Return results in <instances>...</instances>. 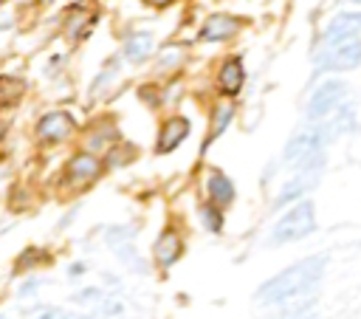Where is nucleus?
Segmentation results:
<instances>
[{
  "label": "nucleus",
  "instance_id": "14",
  "mask_svg": "<svg viewBox=\"0 0 361 319\" xmlns=\"http://www.w3.org/2000/svg\"><path fill=\"white\" fill-rule=\"evenodd\" d=\"M206 195H209V203L220 206V209H228L237 198V189H234V181L220 172V169H209L206 175Z\"/></svg>",
  "mask_w": 361,
  "mask_h": 319
},
{
  "label": "nucleus",
  "instance_id": "7",
  "mask_svg": "<svg viewBox=\"0 0 361 319\" xmlns=\"http://www.w3.org/2000/svg\"><path fill=\"white\" fill-rule=\"evenodd\" d=\"M243 85H245V65H243V56L237 54H228L220 59L217 65V73H214V88L223 99H237L243 93Z\"/></svg>",
  "mask_w": 361,
  "mask_h": 319
},
{
  "label": "nucleus",
  "instance_id": "8",
  "mask_svg": "<svg viewBox=\"0 0 361 319\" xmlns=\"http://www.w3.org/2000/svg\"><path fill=\"white\" fill-rule=\"evenodd\" d=\"M189 133H192V121H189L186 116H180V113L166 116V119L161 121V127H158V136H155V155H169V152H175V150L189 138Z\"/></svg>",
  "mask_w": 361,
  "mask_h": 319
},
{
  "label": "nucleus",
  "instance_id": "11",
  "mask_svg": "<svg viewBox=\"0 0 361 319\" xmlns=\"http://www.w3.org/2000/svg\"><path fill=\"white\" fill-rule=\"evenodd\" d=\"M180 254H183V237L175 229H164L152 243V257H155L158 268H164V271L172 268L180 260Z\"/></svg>",
  "mask_w": 361,
  "mask_h": 319
},
{
  "label": "nucleus",
  "instance_id": "24",
  "mask_svg": "<svg viewBox=\"0 0 361 319\" xmlns=\"http://www.w3.org/2000/svg\"><path fill=\"white\" fill-rule=\"evenodd\" d=\"M102 299H104V291H102V288H96V285L79 288V291L73 294V302H76V305H99Z\"/></svg>",
  "mask_w": 361,
  "mask_h": 319
},
{
  "label": "nucleus",
  "instance_id": "3",
  "mask_svg": "<svg viewBox=\"0 0 361 319\" xmlns=\"http://www.w3.org/2000/svg\"><path fill=\"white\" fill-rule=\"evenodd\" d=\"M358 65H361V37L322 45L313 54V76L344 73V71H355Z\"/></svg>",
  "mask_w": 361,
  "mask_h": 319
},
{
  "label": "nucleus",
  "instance_id": "18",
  "mask_svg": "<svg viewBox=\"0 0 361 319\" xmlns=\"http://www.w3.org/2000/svg\"><path fill=\"white\" fill-rule=\"evenodd\" d=\"M25 96V79L17 73H0V107H17Z\"/></svg>",
  "mask_w": 361,
  "mask_h": 319
},
{
  "label": "nucleus",
  "instance_id": "33",
  "mask_svg": "<svg viewBox=\"0 0 361 319\" xmlns=\"http://www.w3.org/2000/svg\"><path fill=\"white\" fill-rule=\"evenodd\" d=\"M350 3H353V6H361V0H350Z\"/></svg>",
  "mask_w": 361,
  "mask_h": 319
},
{
  "label": "nucleus",
  "instance_id": "25",
  "mask_svg": "<svg viewBox=\"0 0 361 319\" xmlns=\"http://www.w3.org/2000/svg\"><path fill=\"white\" fill-rule=\"evenodd\" d=\"M138 99H141L147 107H152V110H155L166 96H161V90H158L152 82H147V85H138Z\"/></svg>",
  "mask_w": 361,
  "mask_h": 319
},
{
  "label": "nucleus",
  "instance_id": "34",
  "mask_svg": "<svg viewBox=\"0 0 361 319\" xmlns=\"http://www.w3.org/2000/svg\"><path fill=\"white\" fill-rule=\"evenodd\" d=\"M296 319H316V316H296Z\"/></svg>",
  "mask_w": 361,
  "mask_h": 319
},
{
  "label": "nucleus",
  "instance_id": "31",
  "mask_svg": "<svg viewBox=\"0 0 361 319\" xmlns=\"http://www.w3.org/2000/svg\"><path fill=\"white\" fill-rule=\"evenodd\" d=\"M85 274V263H73L71 268H68V279H76V277H82Z\"/></svg>",
  "mask_w": 361,
  "mask_h": 319
},
{
  "label": "nucleus",
  "instance_id": "1",
  "mask_svg": "<svg viewBox=\"0 0 361 319\" xmlns=\"http://www.w3.org/2000/svg\"><path fill=\"white\" fill-rule=\"evenodd\" d=\"M327 268V257L324 254H310L305 260H296L293 265L282 268L279 274H274L271 279H265L257 288V302L265 308H279L288 305L293 299H305L307 294L316 291V285L322 282Z\"/></svg>",
  "mask_w": 361,
  "mask_h": 319
},
{
  "label": "nucleus",
  "instance_id": "10",
  "mask_svg": "<svg viewBox=\"0 0 361 319\" xmlns=\"http://www.w3.org/2000/svg\"><path fill=\"white\" fill-rule=\"evenodd\" d=\"M353 37H361V11H338L322 31L319 37V45H333V42H341V40H353Z\"/></svg>",
  "mask_w": 361,
  "mask_h": 319
},
{
  "label": "nucleus",
  "instance_id": "12",
  "mask_svg": "<svg viewBox=\"0 0 361 319\" xmlns=\"http://www.w3.org/2000/svg\"><path fill=\"white\" fill-rule=\"evenodd\" d=\"M155 51V37L152 31H130L124 40H121V59L130 62V65H141L152 56Z\"/></svg>",
  "mask_w": 361,
  "mask_h": 319
},
{
  "label": "nucleus",
  "instance_id": "30",
  "mask_svg": "<svg viewBox=\"0 0 361 319\" xmlns=\"http://www.w3.org/2000/svg\"><path fill=\"white\" fill-rule=\"evenodd\" d=\"M144 6H149V8H155V11H164V8H169L175 0H141Z\"/></svg>",
  "mask_w": 361,
  "mask_h": 319
},
{
  "label": "nucleus",
  "instance_id": "22",
  "mask_svg": "<svg viewBox=\"0 0 361 319\" xmlns=\"http://www.w3.org/2000/svg\"><path fill=\"white\" fill-rule=\"evenodd\" d=\"M133 237H135V229H133V226H107V229H104V243H107V246L133 243Z\"/></svg>",
  "mask_w": 361,
  "mask_h": 319
},
{
  "label": "nucleus",
  "instance_id": "4",
  "mask_svg": "<svg viewBox=\"0 0 361 319\" xmlns=\"http://www.w3.org/2000/svg\"><path fill=\"white\" fill-rule=\"evenodd\" d=\"M104 169H107V164H104L102 155H96L90 150H79V152H73L65 161L62 183L68 189H87V186H93L104 175Z\"/></svg>",
  "mask_w": 361,
  "mask_h": 319
},
{
  "label": "nucleus",
  "instance_id": "13",
  "mask_svg": "<svg viewBox=\"0 0 361 319\" xmlns=\"http://www.w3.org/2000/svg\"><path fill=\"white\" fill-rule=\"evenodd\" d=\"M316 181H319L316 172H296V175H293L290 181H285L282 189L276 192V198H274V209H282V206H288V203L302 200V198L316 186Z\"/></svg>",
  "mask_w": 361,
  "mask_h": 319
},
{
  "label": "nucleus",
  "instance_id": "17",
  "mask_svg": "<svg viewBox=\"0 0 361 319\" xmlns=\"http://www.w3.org/2000/svg\"><path fill=\"white\" fill-rule=\"evenodd\" d=\"M234 113H237V110H234V104H231V102L217 104V107L212 110V121H209V130H206V138H203V147H200L203 152H206V150H209V147H212V144L226 133V127L231 124Z\"/></svg>",
  "mask_w": 361,
  "mask_h": 319
},
{
  "label": "nucleus",
  "instance_id": "28",
  "mask_svg": "<svg viewBox=\"0 0 361 319\" xmlns=\"http://www.w3.org/2000/svg\"><path fill=\"white\" fill-rule=\"evenodd\" d=\"M28 319H65V311H59V308H51V305H45V308H37Z\"/></svg>",
  "mask_w": 361,
  "mask_h": 319
},
{
  "label": "nucleus",
  "instance_id": "20",
  "mask_svg": "<svg viewBox=\"0 0 361 319\" xmlns=\"http://www.w3.org/2000/svg\"><path fill=\"white\" fill-rule=\"evenodd\" d=\"M200 220H203V229L212 231V234H220L223 226H226V217H223V209L214 206V203H203L200 206Z\"/></svg>",
  "mask_w": 361,
  "mask_h": 319
},
{
  "label": "nucleus",
  "instance_id": "6",
  "mask_svg": "<svg viewBox=\"0 0 361 319\" xmlns=\"http://www.w3.org/2000/svg\"><path fill=\"white\" fill-rule=\"evenodd\" d=\"M76 130H79V121H76V116L71 110H45L37 119V124H34V136L45 147H54V144L68 141Z\"/></svg>",
  "mask_w": 361,
  "mask_h": 319
},
{
  "label": "nucleus",
  "instance_id": "19",
  "mask_svg": "<svg viewBox=\"0 0 361 319\" xmlns=\"http://www.w3.org/2000/svg\"><path fill=\"white\" fill-rule=\"evenodd\" d=\"M135 155H138V147L133 144V141H116L102 158H104V164L107 167H127V164H133L135 161Z\"/></svg>",
  "mask_w": 361,
  "mask_h": 319
},
{
  "label": "nucleus",
  "instance_id": "23",
  "mask_svg": "<svg viewBox=\"0 0 361 319\" xmlns=\"http://www.w3.org/2000/svg\"><path fill=\"white\" fill-rule=\"evenodd\" d=\"M39 263H48V254H42V248H25L17 260V271H25V268H37Z\"/></svg>",
  "mask_w": 361,
  "mask_h": 319
},
{
  "label": "nucleus",
  "instance_id": "2",
  "mask_svg": "<svg viewBox=\"0 0 361 319\" xmlns=\"http://www.w3.org/2000/svg\"><path fill=\"white\" fill-rule=\"evenodd\" d=\"M313 231H316V209L307 198H302L288 212H282L276 217V223L271 226V243L274 246L296 243V240H305Z\"/></svg>",
  "mask_w": 361,
  "mask_h": 319
},
{
  "label": "nucleus",
  "instance_id": "35",
  "mask_svg": "<svg viewBox=\"0 0 361 319\" xmlns=\"http://www.w3.org/2000/svg\"><path fill=\"white\" fill-rule=\"evenodd\" d=\"M0 319H6V316H3V313H0Z\"/></svg>",
  "mask_w": 361,
  "mask_h": 319
},
{
  "label": "nucleus",
  "instance_id": "5",
  "mask_svg": "<svg viewBox=\"0 0 361 319\" xmlns=\"http://www.w3.org/2000/svg\"><path fill=\"white\" fill-rule=\"evenodd\" d=\"M347 102V85L341 79H324L313 88V93L307 96V104H305V116L307 121H324L327 116H333L341 104Z\"/></svg>",
  "mask_w": 361,
  "mask_h": 319
},
{
  "label": "nucleus",
  "instance_id": "15",
  "mask_svg": "<svg viewBox=\"0 0 361 319\" xmlns=\"http://www.w3.org/2000/svg\"><path fill=\"white\" fill-rule=\"evenodd\" d=\"M93 23H96V14H93V11H87V8L79 3V6H71V8L65 11L62 31H65V37H68L71 42H76V40H82V34H85V31H90V28H93Z\"/></svg>",
  "mask_w": 361,
  "mask_h": 319
},
{
  "label": "nucleus",
  "instance_id": "26",
  "mask_svg": "<svg viewBox=\"0 0 361 319\" xmlns=\"http://www.w3.org/2000/svg\"><path fill=\"white\" fill-rule=\"evenodd\" d=\"M116 65H110V68H104L102 73H96V79H93V85H90V96H99V90H107V85L116 79Z\"/></svg>",
  "mask_w": 361,
  "mask_h": 319
},
{
  "label": "nucleus",
  "instance_id": "32",
  "mask_svg": "<svg viewBox=\"0 0 361 319\" xmlns=\"http://www.w3.org/2000/svg\"><path fill=\"white\" fill-rule=\"evenodd\" d=\"M37 3H42V6H51V3H56V0H37Z\"/></svg>",
  "mask_w": 361,
  "mask_h": 319
},
{
  "label": "nucleus",
  "instance_id": "27",
  "mask_svg": "<svg viewBox=\"0 0 361 319\" xmlns=\"http://www.w3.org/2000/svg\"><path fill=\"white\" fill-rule=\"evenodd\" d=\"M178 62H180V51H164L161 54V59H158V65H155V71L158 73H169V71H175L178 68Z\"/></svg>",
  "mask_w": 361,
  "mask_h": 319
},
{
  "label": "nucleus",
  "instance_id": "21",
  "mask_svg": "<svg viewBox=\"0 0 361 319\" xmlns=\"http://www.w3.org/2000/svg\"><path fill=\"white\" fill-rule=\"evenodd\" d=\"M113 248V254L127 265V268H133L135 274H141L144 271V260H141V254L135 251V246L133 243H116V246H110Z\"/></svg>",
  "mask_w": 361,
  "mask_h": 319
},
{
  "label": "nucleus",
  "instance_id": "9",
  "mask_svg": "<svg viewBox=\"0 0 361 319\" xmlns=\"http://www.w3.org/2000/svg\"><path fill=\"white\" fill-rule=\"evenodd\" d=\"M243 17H237V14H228V11H214V14H209L206 20H203V25H200V42H226V40H231L240 28H243Z\"/></svg>",
  "mask_w": 361,
  "mask_h": 319
},
{
  "label": "nucleus",
  "instance_id": "16",
  "mask_svg": "<svg viewBox=\"0 0 361 319\" xmlns=\"http://www.w3.org/2000/svg\"><path fill=\"white\" fill-rule=\"evenodd\" d=\"M116 141H121L118 124L110 116H102L99 121H93V127L87 130V150H102V147H113Z\"/></svg>",
  "mask_w": 361,
  "mask_h": 319
},
{
  "label": "nucleus",
  "instance_id": "29",
  "mask_svg": "<svg viewBox=\"0 0 361 319\" xmlns=\"http://www.w3.org/2000/svg\"><path fill=\"white\" fill-rule=\"evenodd\" d=\"M39 285H42V279H37V277H31V279H28V282H25V285L20 288V299H25L28 294H37V288H39Z\"/></svg>",
  "mask_w": 361,
  "mask_h": 319
}]
</instances>
